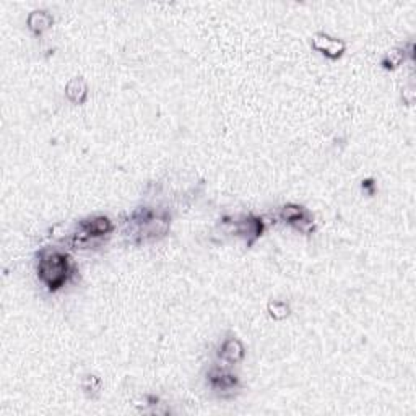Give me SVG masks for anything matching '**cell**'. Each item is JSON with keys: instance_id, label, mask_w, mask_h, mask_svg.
Masks as SVG:
<instances>
[{"instance_id": "obj_1", "label": "cell", "mask_w": 416, "mask_h": 416, "mask_svg": "<svg viewBox=\"0 0 416 416\" xmlns=\"http://www.w3.org/2000/svg\"><path fill=\"white\" fill-rule=\"evenodd\" d=\"M38 278L48 288V291L56 293L70 282L75 273V265L70 256L59 249L44 247L38 254Z\"/></svg>"}, {"instance_id": "obj_2", "label": "cell", "mask_w": 416, "mask_h": 416, "mask_svg": "<svg viewBox=\"0 0 416 416\" xmlns=\"http://www.w3.org/2000/svg\"><path fill=\"white\" fill-rule=\"evenodd\" d=\"M134 234H137L138 241L147 239H156L165 236L169 231L171 216L168 214H155L152 208L142 207L137 208L130 216Z\"/></svg>"}, {"instance_id": "obj_3", "label": "cell", "mask_w": 416, "mask_h": 416, "mask_svg": "<svg viewBox=\"0 0 416 416\" xmlns=\"http://www.w3.org/2000/svg\"><path fill=\"white\" fill-rule=\"evenodd\" d=\"M280 218L302 234H311L315 231V221L309 214V210L306 207L298 205V203H287L280 210Z\"/></svg>"}, {"instance_id": "obj_4", "label": "cell", "mask_w": 416, "mask_h": 416, "mask_svg": "<svg viewBox=\"0 0 416 416\" xmlns=\"http://www.w3.org/2000/svg\"><path fill=\"white\" fill-rule=\"evenodd\" d=\"M311 46L314 51L320 52L322 56L330 59V61H337V59H340L346 51L345 41L333 38V36L322 33V31H319V33L312 36Z\"/></svg>"}, {"instance_id": "obj_5", "label": "cell", "mask_w": 416, "mask_h": 416, "mask_svg": "<svg viewBox=\"0 0 416 416\" xmlns=\"http://www.w3.org/2000/svg\"><path fill=\"white\" fill-rule=\"evenodd\" d=\"M208 384H210L211 388L216 392L226 393V392H234L239 388V379L236 374L229 373L228 369L218 368H211L208 371Z\"/></svg>"}, {"instance_id": "obj_6", "label": "cell", "mask_w": 416, "mask_h": 416, "mask_svg": "<svg viewBox=\"0 0 416 416\" xmlns=\"http://www.w3.org/2000/svg\"><path fill=\"white\" fill-rule=\"evenodd\" d=\"M238 234L246 238L247 247H251L257 239H259L265 231V221L264 218L256 215H246L242 216L241 221L236 225Z\"/></svg>"}, {"instance_id": "obj_7", "label": "cell", "mask_w": 416, "mask_h": 416, "mask_svg": "<svg viewBox=\"0 0 416 416\" xmlns=\"http://www.w3.org/2000/svg\"><path fill=\"white\" fill-rule=\"evenodd\" d=\"M79 228H80V231L87 233L92 239H96V238H103V236H106V234L112 233L114 225H112V221L107 218V216L96 215V216H92V218L81 220Z\"/></svg>"}, {"instance_id": "obj_8", "label": "cell", "mask_w": 416, "mask_h": 416, "mask_svg": "<svg viewBox=\"0 0 416 416\" xmlns=\"http://www.w3.org/2000/svg\"><path fill=\"white\" fill-rule=\"evenodd\" d=\"M246 356V348H244L242 342L236 337H229L221 343L218 350V358L223 360L228 364H238L241 363Z\"/></svg>"}, {"instance_id": "obj_9", "label": "cell", "mask_w": 416, "mask_h": 416, "mask_svg": "<svg viewBox=\"0 0 416 416\" xmlns=\"http://www.w3.org/2000/svg\"><path fill=\"white\" fill-rule=\"evenodd\" d=\"M26 25L34 36H41L54 25V18L46 10H34L26 18Z\"/></svg>"}, {"instance_id": "obj_10", "label": "cell", "mask_w": 416, "mask_h": 416, "mask_svg": "<svg viewBox=\"0 0 416 416\" xmlns=\"http://www.w3.org/2000/svg\"><path fill=\"white\" fill-rule=\"evenodd\" d=\"M65 96L74 104H83L88 98V85L83 76H74L65 85Z\"/></svg>"}, {"instance_id": "obj_11", "label": "cell", "mask_w": 416, "mask_h": 416, "mask_svg": "<svg viewBox=\"0 0 416 416\" xmlns=\"http://www.w3.org/2000/svg\"><path fill=\"white\" fill-rule=\"evenodd\" d=\"M406 52L405 49H393V51L387 52V56L382 59V67L386 70H395L397 67L402 65V62L405 61Z\"/></svg>"}, {"instance_id": "obj_12", "label": "cell", "mask_w": 416, "mask_h": 416, "mask_svg": "<svg viewBox=\"0 0 416 416\" xmlns=\"http://www.w3.org/2000/svg\"><path fill=\"white\" fill-rule=\"evenodd\" d=\"M267 311H269V315L273 320L287 319L289 315V312H291V309H289V306L287 304V302L278 301V300L270 301L269 304H267Z\"/></svg>"}, {"instance_id": "obj_13", "label": "cell", "mask_w": 416, "mask_h": 416, "mask_svg": "<svg viewBox=\"0 0 416 416\" xmlns=\"http://www.w3.org/2000/svg\"><path fill=\"white\" fill-rule=\"evenodd\" d=\"M83 391L88 397H96L101 391V379L96 376H87L83 381Z\"/></svg>"}]
</instances>
